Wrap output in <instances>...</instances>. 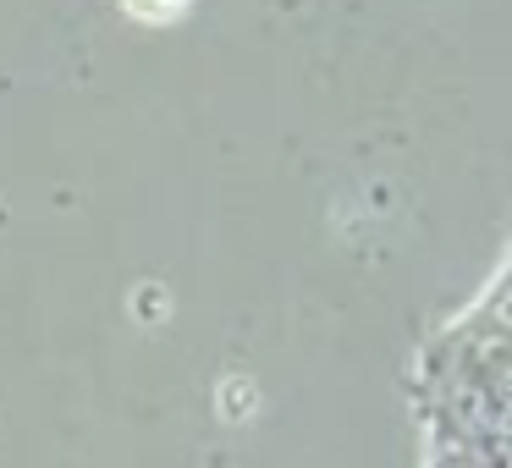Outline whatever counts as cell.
Listing matches in <instances>:
<instances>
[{
  "mask_svg": "<svg viewBox=\"0 0 512 468\" xmlns=\"http://www.w3.org/2000/svg\"><path fill=\"white\" fill-rule=\"evenodd\" d=\"M182 6H188V0H127V12L144 17V23H171Z\"/></svg>",
  "mask_w": 512,
  "mask_h": 468,
  "instance_id": "6da1fadb",
  "label": "cell"
}]
</instances>
